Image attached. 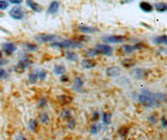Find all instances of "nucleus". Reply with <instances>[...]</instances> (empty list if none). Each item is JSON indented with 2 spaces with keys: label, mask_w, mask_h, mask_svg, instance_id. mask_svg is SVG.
Listing matches in <instances>:
<instances>
[{
  "label": "nucleus",
  "mask_w": 167,
  "mask_h": 140,
  "mask_svg": "<svg viewBox=\"0 0 167 140\" xmlns=\"http://www.w3.org/2000/svg\"><path fill=\"white\" fill-rule=\"evenodd\" d=\"M58 100L61 103V104H68L71 103L72 101V98L69 95H65V94H62L58 96Z\"/></svg>",
  "instance_id": "412c9836"
},
{
  "label": "nucleus",
  "mask_w": 167,
  "mask_h": 140,
  "mask_svg": "<svg viewBox=\"0 0 167 140\" xmlns=\"http://www.w3.org/2000/svg\"><path fill=\"white\" fill-rule=\"evenodd\" d=\"M111 118H112V114H110V113L104 112V113H103V114H102V119H103V123H104V124H110V123H111Z\"/></svg>",
  "instance_id": "b1692460"
},
{
  "label": "nucleus",
  "mask_w": 167,
  "mask_h": 140,
  "mask_svg": "<svg viewBox=\"0 0 167 140\" xmlns=\"http://www.w3.org/2000/svg\"><path fill=\"white\" fill-rule=\"evenodd\" d=\"M39 119H40V121H41L43 124H50V116H49L47 113H45V112H42L41 114H40V115H39Z\"/></svg>",
  "instance_id": "5701e85b"
},
{
  "label": "nucleus",
  "mask_w": 167,
  "mask_h": 140,
  "mask_svg": "<svg viewBox=\"0 0 167 140\" xmlns=\"http://www.w3.org/2000/svg\"><path fill=\"white\" fill-rule=\"evenodd\" d=\"M66 72V68L64 65L57 64L54 68V73L56 75H64Z\"/></svg>",
  "instance_id": "f3484780"
},
{
  "label": "nucleus",
  "mask_w": 167,
  "mask_h": 140,
  "mask_svg": "<svg viewBox=\"0 0 167 140\" xmlns=\"http://www.w3.org/2000/svg\"><path fill=\"white\" fill-rule=\"evenodd\" d=\"M9 15L11 18H13V19L16 20H21L24 18V12L23 10V8L20 7H13V8H11V10L9 11Z\"/></svg>",
  "instance_id": "39448f33"
},
{
  "label": "nucleus",
  "mask_w": 167,
  "mask_h": 140,
  "mask_svg": "<svg viewBox=\"0 0 167 140\" xmlns=\"http://www.w3.org/2000/svg\"><path fill=\"white\" fill-rule=\"evenodd\" d=\"M149 121L151 124H155V123L157 122V118L155 116H154V115H151V116H150L149 118Z\"/></svg>",
  "instance_id": "e433bc0d"
},
{
  "label": "nucleus",
  "mask_w": 167,
  "mask_h": 140,
  "mask_svg": "<svg viewBox=\"0 0 167 140\" xmlns=\"http://www.w3.org/2000/svg\"><path fill=\"white\" fill-rule=\"evenodd\" d=\"M95 49L100 54L106 55V56L112 55L113 49L110 45H107V44H98V45H96Z\"/></svg>",
  "instance_id": "423d86ee"
},
{
  "label": "nucleus",
  "mask_w": 167,
  "mask_h": 140,
  "mask_svg": "<svg viewBox=\"0 0 167 140\" xmlns=\"http://www.w3.org/2000/svg\"><path fill=\"white\" fill-rule=\"evenodd\" d=\"M32 64L31 59L29 57H24L18 63V64L16 65L15 71L18 73H22L24 70L26 69L27 68L29 67V65Z\"/></svg>",
  "instance_id": "7ed1b4c3"
},
{
  "label": "nucleus",
  "mask_w": 167,
  "mask_h": 140,
  "mask_svg": "<svg viewBox=\"0 0 167 140\" xmlns=\"http://www.w3.org/2000/svg\"><path fill=\"white\" fill-rule=\"evenodd\" d=\"M161 124L163 128H165L167 126V120H166V119H165V117H162Z\"/></svg>",
  "instance_id": "58836bf2"
},
{
  "label": "nucleus",
  "mask_w": 167,
  "mask_h": 140,
  "mask_svg": "<svg viewBox=\"0 0 167 140\" xmlns=\"http://www.w3.org/2000/svg\"><path fill=\"white\" fill-rule=\"evenodd\" d=\"M96 62L94 61V59H91V58H88V59H84L82 61L81 63V65L82 67L84 68H93L96 66Z\"/></svg>",
  "instance_id": "ddd939ff"
},
{
  "label": "nucleus",
  "mask_w": 167,
  "mask_h": 140,
  "mask_svg": "<svg viewBox=\"0 0 167 140\" xmlns=\"http://www.w3.org/2000/svg\"><path fill=\"white\" fill-rule=\"evenodd\" d=\"M99 54V52L97 51L96 49H89L88 50V52H87V55L89 56V57H94V56H96V55Z\"/></svg>",
  "instance_id": "7c9ffc66"
},
{
  "label": "nucleus",
  "mask_w": 167,
  "mask_h": 140,
  "mask_svg": "<svg viewBox=\"0 0 167 140\" xmlns=\"http://www.w3.org/2000/svg\"><path fill=\"white\" fill-rule=\"evenodd\" d=\"M102 140H110V139H109V138H103Z\"/></svg>",
  "instance_id": "c03bdc74"
},
{
  "label": "nucleus",
  "mask_w": 167,
  "mask_h": 140,
  "mask_svg": "<svg viewBox=\"0 0 167 140\" xmlns=\"http://www.w3.org/2000/svg\"><path fill=\"white\" fill-rule=\"evenodd\" d=\"M8 1L13 4H20L24 2V0H8Z\"/></svg>",
  "instance_id": "c9c22d12"
},
{
  "label": "nucleus",
  "mask_w": 167,
  "mask_h": 140,
  "mask_svg": "<svg viewBox=\"0 0 167 140\" xmlns=\"http://www.w3.org/2000/svg\"><path fill=\"white\" fill-rule=\"evenodd\" d=\"M104 40L109 44H121L126 40V38L123 35H111L106 37Z\"/></svg>",
  "instance_id": "6e6552de"
},
{
  "label": "nucleus",
  "mask_w": 167,
  "mask_h": 140,
  "mask_svg": "<svg viewBox=\"0 0 167 140\" xmlns=\"http://www.w3.org/2000/svg\"><path fill=\"white\" fill-rule=\"evenodd\" d=\"M46 105V100L45 99H42L41 101H40V103H39V106L40 107H44Z\"/></svg>",
  "instance_id": "a19ab883"
},
{
  "label": "nucleus",
  "mask_w": 167,
  "mask_h": 140,
  "mask_svg": "<svg viewBox=\"0 0 167 140\" xmlns=\"http://www.w3.org/2000/svg\"><path fill=\"white\" fill-rule=\"evenodd\" d=\"M121 49L125 54H131L134 51H136L135 46L134 45H131V44H125L121 47Z\"/></svg>",
  "instance_id": "aec40b11"
},
{
  "label": "nucleus",
  "mask_w": 167,
  "mask_h": 140,
  "mask_svg": "<svg viewBox=\"0 0 167 140\" xmlns=\"http://www.w3.org/2000/svg\"><path fill=\"white\" fill-rule=\"evenodd\" d=\"M7 76H8L7 71H6L5 69H3V68H0V79L5 78Z\"/></svg>",
  "instance_id": "72a5a7b5"
},
{
  "label": "nucleus",
  "mask_w": 167,
  "mask_h": 140,
  "mask_svg": "<svg viewBox=\"0 0 167 140\" xmlns=\"http://www.w3.org/2000/svg\"><path fill=\"white\" fill-rule=\"evenodd\" d=\"M3 50L7 55L13 54V53L17 50V46L13 43H6L2 45Z\"/></svg>",
  "instance_id": "1a4fd4ad"
},
{
  "label": "nucleus",
  "mask_w": 167,
  "mask_h": 140,
  "mask_svg": "<svg viewBox=\"0 0 167 140\" xmlns=\"http://www.w3.org/2000/svg\"><path fill=\"white\" fill-rule=\"evenodd\" d=\"M99 132V128L97 126L96 124H92L90 126V133H91V134L95 135L98 133Z\"/></svg>",
  "instance_id": "2f4dec72"
},
{
  "label": "nucleus",
  "mask_w": 167,
  "mask_h": 140,
  "mask_svg": "<svg viewBox=\"0 0 167 140\" xmlns=\"http://www.w3.org/2000/svg\"><path fill=\"white\" fill-rule=\"evenodd\" d=\"M121 64L125 68H130L134 67L136 64V61L132 59V58H125V60H123L121 62Z\"/></svg>",
  "instance_id": "a211bd4d"
},
{
  "label": "nucleus",
  "mask_w": 167,
  "mask_h": 140,
  "mask_svg": "<svg viewBox=\"0 0 167 140\" xmlns=\"http://www.w3.org/2000/svg\"><path fill=\"white\" fill-rule=\"evenodd\" d=\"M139 7L145 13H151L153 9H154V7L150 3H148V2H146V1L141 2L140 4H139Z\"/></svg>",
  "instance_id": "9b49d317"
},
{
  "label": "nucleus",
  "mask_w": 167,
  "mask_h": 140,
  "mask_svg": "<svg viewBox=\"0 0 167 140\" xmlns=\"http://www.w3.org/2000/svg\"><path fill=\"white\" fill-rule=\"evenodd\" d=\"M25 47L27 48V49L29 51H36L39 49L38 45L33 43H25Z\"/></svg>",
  "instance_id": "a878e982"
},
{
  "label": "nucleus",
  "mask_w": 167,
  "mask_h": 140,
  "mask_svg": "<svg viewBox=\"0 0 167 140\" xmlns=\"http://www.w3.org/2000/svg\"><path fill=\"white\" fill-rule=\"evenodd\" d=\"M26 3L27 5L29 6V8H31L32 10H34V12L40 13L43 10V7L38 3H36V2H34V0H26Z\"/></svg>",
  "instance_id": "9d476101"
},
{
  "label": "nucleus",
  "mask_w": 167,
  "mask_h": 140,
  "mask_svg": "<svg viewBox=\"0 0 167 140\" xmlns=\"http://www.w3.org/2000/svg\"><path fill=\"white\" fill-rule=\"evenodd\" d=\"M105 73L108 77H110V78L119 77L121 74V68L118 66H110L107 68Z\"/></svg>",
  "instance_id": "0eeeda50"
},
{
  "label": "nucleus",
  "mask_w": 167,
  "mask_h": 140,
  "mask_svg": "<svg viewBox=\"0 0 167 140\" xmlns=\"http://www.w3.org/2000/svg\"><path fill=\"white\" fill-rule=\"evenodd\" d=\"M139 102L142 105L147 108H153V107L158 106L159 101L155 99V93H151L150 91L144 89L142 90V93L138 96Z\"/></svg>",
  "instance_id": "f257e3e1"
},
{
  "label": "nucleus",
  "mask_w": 167,
  "mask_h": 140,
  "mask_svg": "<svg viewBox=\"0 0 167 140\" xmlns=\"http://www.w3.org/2000/svg\"><path fill=\"white\" fill-rule=\"evenodd\" d=\"M154 7L157 12H160V13L167 12V3H165V2H158V3H155Z\"/></svg>",
  "instance_id": "dca6fc26"
},
{
  "label": "nucleus",
  "mask_w": 167,
  "mask_h": 140,
  "mask_svg": "<svg viewBox=\"0 0 167 140\" xmlns=\"http://www.w3.org/2000/svg\"><path fill=\"white\" fill-rule=\"evenodd\" d=\"M29 127L31 131H35L38 128V122L35 119H31L29 121Z\"/></svg>",
  "instance_id": "bb28decb"
},
{
  "label": "nucleus",
  "mask_w": 167,
  "mask_h": 140,
  "mask_svg": "<svg viewBox=\"0 0 167 140\" xmlns=\"http://www.w3.org/2000/svg\"><path fill=\"white\" fill-rule=\"evenodd\" d=\"M60 81L63 83H66L69 81V77L67 75H62L60 77Z\"/></svg>",
  "instance_id": "4c0bfd02"
},
{
  "label": "nucleus",
  "mask_w": 167,
  "mask_h": 140,
  "mask_svg": "<svg viewBox=\"0 0 167 140\" xmlns=\"http://www.w3.org/2000/svg\"><path fill=\"white\" fill-rule=\"evenodd\" d=\"M61 118L63 119H67L71 118V112L69 109H64L61 113Z\"/></svg>",
  "instance_id": "cd10ccee"
},
{
  "label": "nucleus",
  "mask_w": 167,
  "mask_h": 140,
  "mask_svg": "<svg viewBox=\"0 0 167 140\" xmlns=\"http://www.w3.org/2000/svg\"><path fill=\"white\" fill-rule=\"evenodd\" d=\"M99 119V113H98L97 111H95L94 114H93V115H92V118H91L92 121H93V122H95V121H98Z\"/></svg>",
  "instance_id": "f704fd0d"
},
{
  "label": "nucleus",
  "mask_w": 167,
  "mask_h": 140,
  "mask_svg": "<svg viewBox=\"0 0 167 140\" xmlns=\"http://www.w3.org/2000/svg\"><path fill=\"white\" fill-rule=\"evenodd\" d=\"M153 42L155 44H165L167 45V35H160L153 39Z\"/></svg>",
  "instance_id": "6ab92c4d"
},
{
  "label": "nucleus",
  "mask_w": 167,
  "mask_h": 140,
  "mask_svg": "<svg viewBox=\"0 0 167 140\" xmlns=\"http://www.w3.org/2000/svg\"><path fill=\"white\" fill-rule=\"evenodd\" d=\"M2 56H3V55H2V52L0 51V58H2Z\"/></svg>",
  "instance_id": "37998d69"
},
{
  "label": "nucleus",
  "mask_w": 167,
  "mask_h": 140,
  "mask_svg": "<svg viewBox=\"0 0 167 140\" xmlns=\"http://www.w3.org/2000/svg\"><path fill=\"white\" fill-rule=\"evenodd\" d=\"M16 140H28L26 138L23 136V135H18L17 137H16Z\"/></svg>",
  "instance_id": "ea45409f"
},
{
  "label": "nucleus",
  "mask_w": 167,
  "mask_h": 140,
  "mask_svg": "<svg viewBox=\"0 0 167 140\" xmlns=\"http://www.w3.org/2000/svg\"><path fill=\"white\" fill-rule=\"evenodd\" d=\"M60 8V3L57 1H53L51 2L48 8V13L50 14H54V13H57L58 10Z\"/></svg>",
  "instance_id": "4468645a"
},
{
  "label": "nucleus",
  "mask_w": 167,
  "mask_h": 140,
  "mask_svg": "<svg viewBox=\"0 0 167 140\" xmlns=\"http://www.w3.org/2000/svg\"><path fill=\"white\" fill-rule=\"evenodd\" d=\"M131 1H133V0H124V3H130V2H131Z\"/></svg>",
  "instance_id": "79ce46f5"
},
{
  "label": "nucleus",
  "mask_w": 167,
  "mask_h": 140,
  "mask_svg": "<svg viewBox=\"0 0 167 140\" xmlns=\"http://www.w3.org/2000/svg\"><path fill=\"white\" fill-rule=\"evenodd\" d=\"M58 36L56 34H41L35 36V39L39 43L45 44V43H50L57 39Z\"/></svg>",
  "instance_id": "20e7f679"
},
{
  "label": "nucleus",
  "mask_w": 167,
  "mask_h": 140,
  "mask_svg": "<svg viewBox=\"0 0 167 140\" xmlns=\"http://www.w3.org/2000/svg\"><path fill=\"white\" fill-rule=\"evenodd\" d=\"M50 46L60 48V49H77V48H81L82 44L75 40H64L58 43H53Z\"/></svg>",
  "instance_id": "f03ea898"
},
{
  "label": "nucleus",
  "mask_w": 167,
  "mask_h": 140,
  "mask_svg": "<svg viewBox=\"0 0 167 140\" xmlns=\"http://www.w3.org/2000/svg\"><path fill=\"white\" fill-rule=\"evenodd\" d=\"M84 80L83 78H81V77H77L75 78L74 81L73 83V88L74 90L75 91H79L81 88H83L84 86Z\"/></svg>",
  "instance_id": "2eb2a0df"
},
{
  "label": "nucleus",
  "mask_w": 167,
  "mask_h": 140,
  "mask_svg": "<svg viewBox=\"0 0 167 140\" xmlns=\"http://www.w3.org/2000/svg\"><path fill=\"white\" fill-rule=\"evenodd\" d=\"M39 79V76H38V70L34 71L33 73H31L29 76V82L31 84H34L37 83V81Z\"/></svg>",
  "instance_id": "393cba45"
},
{
  "label": "nucleus",
  "mask_w": 167,
  "mask_h": 140,
  "mask_svg": "<svg viewBox=\"0 0 167 140\" xmlns=\"http://www.w3.org/2000/svg\"><path fill=\"white\" fill-rule=\"evenodd\" d=\"M66 55V58L71 62H76L78 60V55L77 54L73 51H67L65 54Z\"/></svg>",
  "instance_id": "4be33fe9"
},
{
  "label": "nucleus",
  "mask_w": 167,
  "mask_h": 140,
  "mask_svg": "<svg viewBox=\"0 0 167 140\" xmlns=\"http://www.w3.org/2000/svg\"><path fill=\"white\" fill-rule=\"evenodd\" d=\"M8 3L6 0H0V10H5L8 8Z\"/></svg>",
  "instance_id": "c85d7f7f"
},
{
  "label": "nucleus",
  "mask_w": 167,
  "mask_h": 140,
  "mask_svg": "<svg viewBox=\"0 0 167 140\" xmlns=\"http://www.w3.org/2000/svg\"><path fill=\"white\" fill-rule=\"evenodd\" d=\"M46 75L47 73L45 70H39L38 71V76H39V79H42V80H45L46 78Z\"/></svg>",
  "instance_id": "c756f323"
},
{
  "label": "nucleus",
  "mask_w": 167,
  "mask_h": 140,
  "mask_svg": "<svg viewBox=\"0 0 167 140\" xmlns=\"http://www.w3.org/2000/svg\"><path fill=\"white\" fill-rule=\"evenodd\" d=\"M78 29L82 33L84 34H94L96 32H99V29H97L95 27H91V26H79Z\"/></svg>",
  "instance_id": "f8f14e48"
},
{
  "label": "nucleus",
  "mask_w": 167,
  "mask_h": 140,
  "mask_svg": "<svg viewBox=\"0 0 167 140\" xmlns=\"http://www.w3.org/2000/svg\"><path fill=\"white\" fill-rule=\"evenodd\" d=\"M75 125H76L75 119H73V118H71L70 121H69L68 124V128L69 130H73L74 128V127H75Z\"/></svg>",
  "instance_id": "473e14b6"
}]
</instances>
